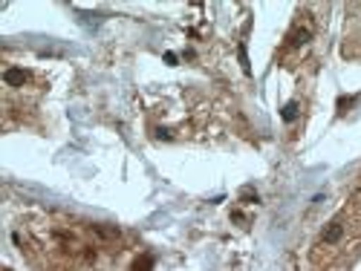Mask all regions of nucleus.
<instances>
[{
  "instance_id": "2",
  "label": "nucleus",
  "mask_w": 361,
  "mask_h": 271,
  "mask_svg": "<svg viewBox=\"0 0 361 271\" xmlns=\"http://www.w3.org/2000/svg\"><path fill=\"white\" fill-rule=\"evenodd\" d=\"M358 251H361V188L321 231L312 251V263L318 268H338V265H350V260Z\"/></svg>"
},
{
  "instance_id": "1",
  "label": "nucleus",
  "mask_w": 361,
  "mask_h": 271,
  "mask_svg": "<svg viewBox=\"0 0 361 271\" xmlns=\"http://www.w3.org/2000/svg\"><path fill=\"white\" fill-rule=\"evenodd\" d=\"M107 234L99 225L47 214L20 222L15 239L26 260L41 271H81L99 257Z\"/></svg>"
}]
</instances>
